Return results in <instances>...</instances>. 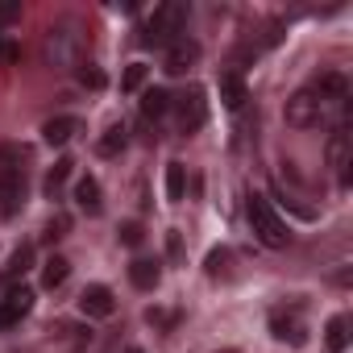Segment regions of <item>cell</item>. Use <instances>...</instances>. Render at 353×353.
<instances>
[{"mask_svg":"<svg viewBox=\"0 0 353 353\" xmlns=\"http://www.w3.org/2000/svg\"><path fill=\"white\" fill-rule=\"evenodd\" d=\"M345 112V104H332V100H324L312 83L307 88H299L291 100H287V125L291 129H320V125H328L332 117H341Z\"/></svg>","mask_w":353,"mask_h":353,"instance_id":"cell-1","label":"cell"},{"mask_svg":"<svg viewBox=\"0 0 353 353\" xmlns=\"http://www.w3.org/2000/svg\"><path fill=\"white\" fill-rule=\"evenodd\" d=\"M79 59H83V30L75 21H54L42 34V63L63 71V67H75Z\"/></svg>","mask_w":353,"mask_h":353,"instance_id":"cell-2","label":"cell"},{"mask_svg":"<svg viewBox=\"0 0 353 353\" xmlns=\"http://www.w3.org/2000/svg\"><path fill=\"white\" fill-rule=\"evenodd\" d=\"M188 5H179V0H166V5H158L154 13H150V21H145V34H141V42L145 46H174L183 38V26H188Z\"/></svg>","mask_w":353,"mask_h":353,"instance_id":"cell-3","label":"cell"},{"mask_svg":"<svg viewBox=\"0 0 353 353\" xmlns=\"http://www.w3.org/2000/svg\"><path fill=\"white\" fill-rule=\"evenodd\" d=\"M245 216H250V225H254V233H258V241H262L266 250H283V245L291 241V233H287L283 216L270 208V200H266V196H250Z\"/></svg>","mask_w":353,"mask_h":353,"instance_id":"cell-4","label":"cell"},{"mask_svg":"<svg viewBox=\"0 0 353 353\" xmlns=\"http://www.w3.org/2000/svg\"><path fill=\"white\" fill-rule=\"evenodd\" d=\"M170 112H174V125H179L183 137H192L204 121H208V100L200 88H188L183 96H170Z\"/></svg>","mask_w":353,"mask_h":353,"instance_id":"cell-5","label":"cell"},{"mask_svg":"<svg viewBox=\"0 0 353 353\" xmlns=\"http://www.w3.org/2000/svg\"><path fill=\"white\" fill-rule=\"evenodd\" d=\"M328 166L336 170L341 188H349V166H353V145H349V125L341 121L332 133H328Z\"/></svg>","mask_w":353,"mask_h":353,"instance_id":"cell-6","label":"cell"},{"mask_svg":"<svg viewBox=\"0 0 353 353\" xmlns=\"http://www.w3.org/2000/svg\"><path fill=\"white\" fill-rule=\"evenodd\" d=\"M30 312H34V291L30 287H9V295L0 299V332L17 328Z\"/></svg>","mask_w":353,"mask_h":353,"instance_id":"cell-7","label":"cell"},{"mask_svg":"<svg viewBox=\"0 0 353 353\" xmlns=\"http://www.w3.org/2000/svg\"><path fill=\"white\" fill-rule=\"evenodd\" d=\"M196 63H200V42H196V38H179L174 46H166L162 71H166V75H188Z\"/></svg>","mask_w":353,"mask_h":353,"instance_id":"cell-8","label":"cell"},{"mask_svg":"<svg viewBox=\"0 0 353 353\" xmlns=\"http://www.w3.org/2000/svg\"><path fill=\"white\" fill-rule=\"evenodd\" d=\"M79 312L104 320V316L117 312V299H112V291H108L104 283H92V287H83V295H79Z\"/></svg>","mask_w":353,"mask_h":353,"instance_id":"cell-9","label":"cell"},{"mask_svg":"<svg viewBox=\"0 0 353 353\" xmlns=\"http://www.w3.org/2000/svg\"><path fill=\"white\" fill-rule=\"evenodd\" d=\"M270 328L279 341H291V345H303L307 341V324L299 320V312H274L270 316Z\"/></svg>","mask_w":353,"mask_h":353,"instance_id":"cell-10","label":"cell"},{"mask_svg":"<svg viewBox=\"0 0 353 353\" xmlns=\"http://www.w3.org/2000/svg\"><path fill=\"white\" fill-rule=\"evenodd\" d=\"M216 92H221V104H225V108H233V112L250 100V88H245V79H241L237 71H225V75H221V83H216Z\"/></svg>","mask_w":353,"mask_h":353,"instance_id":"cell-11","label":"cell"},{"mask_svg":"<svg viewBox=\"0 0 353 353\" xmlns=\"http://www.w3.org/2000/svg\"><path fill=\"white\" fill-rule=\"evenodd\" d=\"M75 204H79V212H88V216H100V212H104V196H100V183L92 179V174L75 183Z\"/></svg>","mask_w":353,"mask_h":353,"instance_id":"cell-12","label":"cell"},{"mask_svg":"<svg viewBox=\"0 0 353 353\" xmlns=\"http://www.w3.org/2000/svg\"><path fill=\"white\" fill-rule=\"evenodd\" d=\"M79 129H83V125H79V117H50V121L42 125V137H46L50 145H67Z\"/></svg>","mask_w":353,"mask_h":353,"instance_id":"cell-13","label":"cell"},{"mask_svg":"<svg viewBox=\"0 0 353 353\" xmlns=\"http://www.w3.org/2000/svg\"><path fill=\"white\" fill-rule=\"evenodd\" d=\"M158 279H162V266H158V262H150V258H133V262H129V283H133L137 291H154Z\"/></svg>","mask_w":353,"mask_h":353,"instance_id":"cell-14","label":"cell"},{"mask_svg":"<svg viewBox=\"0 0 353 353\" xmlns=\"http://www.w3.org/2000/svg\"><path fill=\"white\" fill-rule=\"evenodd\" d=\"M71 170H75L71 158H59V162L46 170V179H42V196H46V200H59V192H63L67 179H71Z\"/></svg>","mask_w":353,"mask_h":353,"instance_id":"cell-15","label":"cell"},{"mask_svg":"<svg viewBox=\"0 0 353 353\" xmlns=\"http://www.w3.org/2000/svg\"><path fill=\"white\" fill-rule=\"evenodd\" d=\"M170 112V92L162 88H141V117L145 121H162Z\"/></svg>","mask_w":353,"mask_h":353,"instance_id":"cell-16","label":"cell"},{"mask_svg":"<svg viewBox=\"0 0 353 353\" xmlns=\"http://www.w3.org/2000/svg\"><path fill=\"white\" fill-rule=\"evenodd\" d=\"M166 200L170 204H183L188 200V166L183 162H170L166 166Z\"/></svg>","mask_w":353,"mask_h":353,"instance_id":"cell-17","label":"cell"},{"mask_svg":"<svg viewBox=\"0 0 353 353\" xmlns=\"http://www.w3.org/2000/svg\"><path fill=\"white\" fill-rule=\"evenodd\" d=\"M125 145H129V129H125V125H121V121H112V125H108V129H104V137H100V141H96V150H100V154H104V158H117V154H121V150H125Z\"/></svg>","mask_w":353,"mask_h":353,"instance_id":"cell-18","label":"cell"},{"mask_svg":"<svg viewBox=\"0 0 353 353\" xmlns=\"http://www.w3.org/2000/svg\"><path fill=\"white\" fill-rule=\"evenodd\" d=\"M324 345H328V353H345L349 349V316H332L324 324Z\"/></svg>","mask_w":353,"mask_h":353,"instance_id":"cell-19","label":"cell"},{"mask_svg":"<svg viewBox=\"0 0 353 353\" xmlns=\"http://www.w3.org/2000/svg\"><path fill=\"white\" fill-rule=\"evenodd\" d=\"M67 274H71V262H67V258L54 254V258L42 262V287H46V291H59V287L67 283Z\"/></svg>","mask_w":353,"mask_h":353,"instance_id":"cell-20","label":"cell"},{"mask_svg":"<svg viewBox=\"0 0 353 353\" xmlns=\"http://www.w3.org/2000/svg\"><path fill=\"white\" fill-rule=\"evenodd\" d=\"M145 75H150L145 63H129L125 75H121V92H141V88H145Z\"/></svg>","mask_w":353,"mask_h":353,"instance_id":"cell-21","label":"cell"},{"mask_svg":"<svg viewBox=\"0 0 353 353\" xmlns=\"http://www.w3.org/2000/svg\"><path fill=\"white\" fill-rule=\"evenodd\" d=\"M67 233H71V216H67V212H54V216L46 221V229H42V241L54 245V241H63Z\"/></svg>","mask_w":353,"mask_h":353,"instance_id":"cell-22","label":"cell"},{"mask_svg":"<svg viewBox=\"0 0 353 353\" xmlns=\"http://www.w3.org/2000/svg\"><path fill=\"white\" fill-rule=\"evenodd\" d=\"M229 262H233V254H229V250H212V254H208V266H204V270H208V279H229V274H233V270H229Z\"/></svg>","mask_w":353,"mask_h":353,"instance_id":"cell-23","label":"cell"},{"mask_svg":"<svg viewBox=\"0 0 353 353\" xmlns=\"http://www.w3.org/2000/svg\"><path fill=\"white\" fill-rule=\"evenodd\" d=\"M30 266H34V245H21V250L13 254V262H9V270H5V279H21Z\"/></svg>","mask_w":353,"mask_h":353,"instance_id":"cell-24","label":"cell"},{"mask_svg":"<svg viewBox=\"0 0 353 353\" xmlns=\"http://www.w3.org/2000/svg\"><path fill=\"white\" fill-rule=\"evenodd\" d=\"M166 258H170L174 266H183V262H188V245H183V233H179V229H170V233H166Z\"/></svg>","mask_w":353,"mask_h":353,"instance_id":"cell-25","label":"cell"},{"mask_svg":"<svg viewBox=\"0 0 353 353\" xmlns=\"http://www.w3.org/2000/svg\"><path fill=\"white\" fill-rule=\"evenodd\" d=\"M174 320H179V316H174V312H166V307H145V324L150 328H174Z\"/></svg>","mask_w":353,"mask_h":353,"instance_id":"cell-26","label":"cell"},{"mask_svg":"<svg viewBox=\"0 0 353 353\" xmlns=\"http://www.w3.org/2000/svg\"><path fill=\"white\" fill-rule=\"evenodd\" d=\"M117 237H121V245H129V250H137V245H141V237H145V229H141L137 221H125V225L117 229Z\"/></svg>","mask_w":353,"mask_h":353,"instance_id":"cell-27","label":"cell"},{"mask_svg":"<svg viewBox=\"0 0 353 353\" xmlns=\"http://www.w3.org/2000/svg\"><path fill=\"white\" fill-rule=\"evenodd\" d=\"M79 83L92 88V92H100V88H104V71H100L96 63H83V67H79Z\"/></svg>","mask_w":353,"mask_h":353,"instance_id":"cell-28","label":"cell"},{"mask_svg":"<svg viewBox=\"0 0 353 353\" xmlns=\"http://www.w3.org/2000/svg\"><path fill=\"white\" fill-rule=\"evenodd\" d=\"M21 21V0H0V30Z\"/></svg>","mask_w":353,"mask_h":353,"instance_id":"cell-29","label":"cell"},{"mask_svg":"<svg viewBox=\"0 0 353 353\" xmlns=\"http://www.w3.org/2000/svg\"><path fill=\"white\" fill-rule=\"evenodd\" d=\"M17 54H21V50H17L9 38H0V63H17Z\"/></svg>","mask_w":353,"mask_h":353,"instance_id":"cell-30","label":"cell"},{"mask_svg":"<svg viewBox=\"0 0 353 353\" xmlns=\"http://www.w3.org/2000/svg\"><path fill=\"white\" fill-rule=\"evenodd\" d=\"M125 353H145V349H137V345H129V349H125Z\"/></svg>","mask_w":353,"mask_h":353,"instance_id":"cell-31","label":"cell"}]
</instances>
